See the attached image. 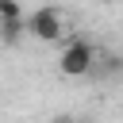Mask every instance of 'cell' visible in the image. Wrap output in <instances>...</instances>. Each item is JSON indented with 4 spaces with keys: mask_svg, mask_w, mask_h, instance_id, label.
<instances>
[{
    "mask_svg": "<svg viewBox=\"0 0 123 123\" xmlns=\"http://www.w3.org/2000/svg\"><path fill=\"white\" fill-rule=\"evenodd\" d=\"M96 69V46L88 38H69L58 54V73L62 77H88Z\"/></svg>",
    "mask_w": 123,
    "mask_h": 123,
    "instance_id": "cell-1",
    "label": "cell"
},
{
    "mask_svg": "<svg viewBox=\"0 0 123 123\" xmlns=\"http://www.w3.org/2000/svg\"><path fill=\"white\" fill-rule=\"evenodd\" d=\"M27 31L38 38V42H58L62 35H65V15H62V8H35L31 15H27Z\"/></svg>",
    "mask_w": 123,
    "mask_h": 123,
    "instance_id": "cell-2",
    "label": "cell"
},
{
    "mask_svg": "<svg viewBox=\"0 0 123 123\" xmlns=\"http://www.w3.org/2000/svg\"><path fill=\"white\" fill-rule=\"evenodd\" d=\"M0 31H4V46H15L19 35L27 31V19H8V23H0Z\"/></svg>",
    "mask_w": 123,
    "mask_h": 123,
    "instance_id": "cell-3",
    "label": "cell"
},
{
    "mask_svg": "<svg viewBox=\"0 0 123 123\" xmlns=\"http://www.w3.org/2000/svg\"><path fill=\"white\" fill-rule=\"evenodd\" d=\"M8 19H27L19 0H0V23H8Z\"/></svg>",
    "mask_w": 123,
    "mask_h": 123,
    "instance_id": "cell-4",
    "label": "cell"
},
{
    "mask_svg": "<svg viewBox=\"0 0 123 123\" xmlns=\"http://www.w3.org/2000/svg\"><path fill=\"white\" fill-rule=\"evenodd\" d=\"M54 123H73V119H65V115H62V119H54Z\"/></svg>",
    "mask_w": 123,
    "mask_h": 123,
    "instance_id": "cell-5",
    "label": "cell"
},
{
    "mask_svg": "<svg viewBox=\"0 0 123 123\" xmlns=\"http://www.w3.org/2000/svg\"><path fill=\"white\" fill-rule=\"evenodd\" d=\"M108 4H111V0H108Z\"/></svg>",
    "mask_w": 123,
    "mask_h": 123,
    "instance_id": "cell-6",
    "label": "cell"
}]
</instances>
